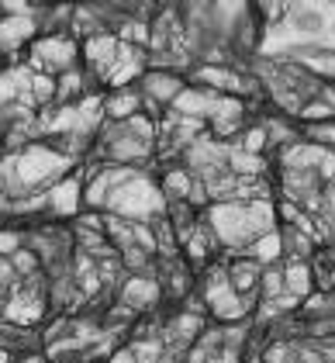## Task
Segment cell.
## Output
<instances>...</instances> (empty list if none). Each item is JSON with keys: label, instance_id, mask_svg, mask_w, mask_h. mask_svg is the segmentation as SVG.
I'll use <instances>...</instances> for the list:
<instances>
[{"label": "cell", "instance_id": "6da1fadb", "mask_svg": "<svg viewBox=\"0 0 335 363\" xmlns=\"http://www.w3.org/2000/svg\"><path fill=\"white\" fill-rule=\"evenodd\" d=\"M211 228L215 235L222 239L225 246L239 250V246H252L259 235L273 232L277 225V211L266 197H256L249 204H239V201H225V204H215L211 208Z\"/></svg>", "mask_w": 335, "mask_h": 363}, {"label": "cell", "instance_id": "7a4b0ae2", "mask_svg": "<svg viewBox=\"0 0 335 363\" xmlns=\"http://www.w3.org/2000/svg\"><path fill=\"white\" fill-rule=\"evenodd\" d=\"M73 167V156H66V152H59L52 145H42V142H35V145H25V149H18L0 173H7L11 177V184H21V187H45L49 180H56L62 177L66 169Z\"/></svg>", "mask_w": 335, "mask_h": 363}, {"label": "cell", "instance_id": "3957f363", "mask_svg": "<svg viewBox=\"0 0 335 363\" xmlns=\"http://www.w3.org/2000/svg\"><path fill=\"white\" fill-rule=\"evenodd\" d=\"M166 208V197L156 184H149L145 177H139L135 169L118 184L108 197V211L114 218H125V222H145V218H159Z\"/></svg>", "mask_w": 335, "mask_h": 363}, {"label": "cell", "instance_id": "277c9868", "mask_svg": "<svg viewBox=\"0 0 335 363\" xmlns=\"http://www.w3.org/2000/svg\"><path fill=\"white\" fill-rule=\"evenodd\" d=\"M204 298H208L211 315H215V318H222V322H235V318H242V315L249 311V301H246V298L232 287L228 274H215V277L208 280Z\"/></svg>", "mask_w": 335, "mask_h": 363}, {"label": "cell", "instance_id": "5b68a950", "mask_svg": "<svg viewBox=\"0 0 335 363\" xmlns=\"http://www.w3.org/2000/svg\"><path fill=\"white\" fill-rule=\"evenodd\" d=\"M73 59H76V42L73 38H56V35H49V38H38L35 42V52H31V62L45 73V77H52V73H66L69 66H73Z\"/></svg>", "mask_w": 335, "mask_h": 363}, {"label": "cell", "instance_id": "8992f818", "mask_svg": "<svg viewBox=\"0 0 335 363\" xmlns=\"http://www.w3.org/2000/svg\"><path fill=\"white\" fill-rule=\"evenodd\" d=\"M218 104H222V94H215V90H204V86H183L169 108H173L176 114H187V118L211 121V114L218 111Z\"/></svg>", "mask_w": 335, "mask_h": 363}, {"label": "cell", "instance_id": "52a82bcc", "mask_svg": "<svg viewBox=\"0 0 335 363\" xmlns=\"http://www.w3.org/2000/svg\"><path fill=\"white\" fill-rule=\"evenodd\" d=\"M194 86L215 90V94H222V97H239L242 90H249V84H246L239 73H232V69H225V66H197Z\"/></svg>", "mask_w": 335, "mask_h": 363}, {"label": "cell", "instance_id": "ba28073f", "mask_svg": "<svg viewBox=\"0 0 335 363\" xmlns=\"http://www.w3.org/2000/svg\"><path fill=\"white\" fill-rule=\"evenodd\" d=\"M35 31H38V21L31 18V14H4L0 18V49H18V45H25L35 38Z\"/></svg>", "mask_w": 335, "mask_h": 363}, {"label": "cell", "instance_id": "9c48e42d", "mask_svg": "<svg viewBox=\"0 0 335 363\" xmlns=\"http://www.w3.org/2000/svg\"><path fill=\"white\" fill-rule=\"evenodd\" d=\"M80 201H84V187H80V177H62L56 187L49 191V208L62 215V218H73L80 211Z\"/></svg>", "mask_w": 335, "mask_h": 363}, {"label": "cell", "instance_id": "30bf717a", "mask_svg": "<svg viewBox=\"0 0 335 363\" xmlns=\"http://www.w3.org/2000/svg\"><path fill=\"white\" fill-rule=\"evenodd\" d=\"M180 90H183V84L176 73H145L142 77V94L152 104H173Z\"/></svg>", "mask_w": 335, "mask_h": 363}, {"label": "cell", "instance_id": "8fae6325", "mask_svg": "<svg viewBox=\"0 0 335 363\" xmlns=\"http://www.w3.org/2000/svg\"><path fill=\"white\" fill-rule=\"evenodd\" d=\"M121 301L128 311H145L159 301V284L152 277H132L121 287Z\"/></svg>", "mask_w": 335, "mask_h": 363}, {"label": "cell", "instance_id": "7c38bea8", "mask_svg": "<svg viewBox=\"0 0 335 363\" xmlns=\"http://www.w3.org/2000/svg\"><path fill=\"white\" fill-rule=\"evenodd\" d=\"M118 52H121V38H114V35H90V38L84 42L86 62H93L101 73L118 59Z\"/></svg>", "mask_w": 335, "mask_h": 363}, {"label": "cell", "instance_id": "4fadbf2b", "mask_svg": "<svg viewBox=\"0 0 335 363\" xmlns=\"http://www.w3.org/2000/svg\"><path fill=\"white\" fill-rule=\"evenodd\" d=\"M139 108H142V94L139 90H114L111 97L104 101V114L108 118H114V121H128L132 114H139Z\"/></svg>", "mask_w": 335, "mask_h": 363}, {"label": "cell", "instance_id": "5bb4252c", "mask_svg": "<svg viewBox=\"0 0 335 363\" xmlns=\"http://www.w3.org/2000/svg\"><path fill=\"white\" fill-rule=\"evenodd\" d=\"M283 287H287V294L290 298H307L311 294V287H314V274H311V267H307L305 259H294L287 270H283Z\"/></svg>", "mask_w": 335, "mask_h": 363}, {"label": "cell", "instance_id": "9a60e30c", "mask_svg": "<svg viewBox=\"0 0 335 363\" xmlns=\"http://www.w3.org/2000/svg\"><path fill=\"white\" fill-rule=\"evenodd\" d=\"M259 277H263V267H259L256 259H239V263H232V274H228L232 287H235L242 298L259 287Z\"/></svg>", "mask_w": 335, "mask_h": 363}, {"label": "cell", "instance_id": "2e32d148", "mask_svg": "<svg viewBox=\"0 0 335 363\" xmlns=\"http://www.w3.org/2000/svg\"><path fill=\"white\" fill-rule=\"evenodd\" d=\"M38 315H42V301L35 294H28V291H18L14 301L7 305V318L11 322H35Z\"/></svg>", "mask_w": 335, "mask_h": 363}, {"label": "cell", "instance_id": "e0dca14e", "mask_svg": "<svg viewBox=\"0 0 335 363\" xmlns=\"http://www.w3.org/2000/svg\"><path fill=\"white\" fill-rule=\"evenodd\" d=\"M280 252H283V235L280 232H266L249 246V256L256 263H273V259H280Z\"/></svg>", "mask_w": 335, "mask_h": 363}, {"label": "cell", "instance_id": "ac0fdd59", "mask_svg": "<svg viewBox=\"0 0 335 363\" xmlns=\"http://www.w3.org/2000/svg\"><path fill=\"white\" fill-rule=\"evenodd\" d=\"M263 167H266V163H263V156H252V152H242V149L228 152V173H232V177H239V180L263 173Z\"/></svg>", "mask_w": 335, "mask_h": 363}, {"label": "cell", "instance_id": "d6986e66", "mask_svg": "<svg viewBox=\"0 0 335 363\" xmlns=\"http://www.w3.org/2000/svg\"><path fill=\"white\" fill-rule=\"evenodd\" d=\"M191 187H194V177H191L187 169H166V177H163V194L176 197V201H187Z\"/></svg>", "mask_w": 335, "mask_h": 363}, {"label": "cell", "instance_id": "ffe728a7", "mask_svg": "<svg viewBox=\"0 0 335 363\" xmlns=\"http://www.w3.org/2000/svg\"><path fill=\"white\" fill-rule=\"evenodd\" d=\"M132 353H135L139 363H166L169 360V350L159 342V339H142V342L132 346Z\"/></svg>", "mask_w": 335, "mask_h": 363}, {"label": "cell", "instance_id": "44dd1931", "mask_svg": "<svg viewBox=\"0 0 335 363\" xmlns=\"http://www.w3.org/2000/svg\"><path fill=\"white\" fill-rule=\"evenodd\" d=\"M290 11H294V18H287V21H290L297 31L318 35V31L325 28V21L318 18V7H290Z\"/></svg>", "mask_w": 335, "mask_h": 363}, {"label": "cell", "instance_id": "7402d4cb", "mask_svg": "<svg viewBox=\"0 0 335 363\" xmlns=\"http://www.w3.org/2000/svg\"><path fill=\"white\" fill-rule=\"evenodd\" d=\"M84 90V77L76 73V69H66V73H59V80H56V97H59V104H66L73 94H80Z\"/></svg>", "mask_w": 335, "mask_h": 363}, {"label": "cell", "instance_id": "603a6c76", "mask_svg": "<svg viewBox=\"0 0 335 363\" xmlns=\"http://www.w3.org/2000/svg\"><path fill=\"white\" fill-rule=\"evenodd\" d=\"M307 69H314L318 77H335V56L332 52H305L301 56Z\"/></svg>", "mask_w": 335, "mask_h": 363}, {"label": "cell", "instance_id": "cb8c5ba5", "mask_svg": "<svg viewBox=\"0 0 335 363\" xmlns=\"http://www.w3.org/2000/svg\"><path fill=\"white\" fill-rule=\"evenodd\" d=\"M56 97V80L45 73H31V101H52Z\"/></svg>", "mask_w": 335, "mask_h": 363}, {"label": "cell", "instance_id": "d4e9b609", "mask_svg": "<svg viewBox=\"0 0 335 363\" xmlns=\"http://www.w3.org/2000/svg\"><path fill=\"white\" fill-rule=\"evenodd\" d=\"M270 145V135H266V128H249L246 135H242V152H252V156H263V149Z\"/></svg>", "mask_w": 335, "mask_h": 363}, {"label": "cell", "instance_id": "484cf974", "mask_svg": "<svg viewBox=\"0 0 335 363\" xmlns=\"http://www.w3.org/2000/svg\"><path fill=\"white\" fill-rule=\"evenodd\" d=\"M11 267H14V274H31V270L38 267V259H35L28 250H18L11 256Z\"/></svg>", "mask_w": 335, "mask_h": 363}, {"label": "cell", "instance_id": "4316f807", "mask_svg": "<svg viewBox=\"0 0 335 363\" xmlns=\"http://www.w3.org/2000/svg\"><path fill=\"white\" fill-rule=\"evenodd\" d=\"M18 250H21L18 235H14V232H0V252H11V256H14Z\"/></svg>", "mask_w": 335, "mask_h": 363}, {"label": "cell", "instance_id": "83f0119b", "mask_svg": "<svg viewBox=\"0 0 335 363\" xmlns=\"http://www.w3.org/2000/svg\"><path fill=\"white\" fill-rule=\"evenodd\" d=\"M111 363H139V360H135V353H132V350H121V353H114L111 357Z\"/></svg>", "mask_w": 335, "mask_h": 363}, {"label": "cell", "instance_id": "f1b7e54d", "mask_svg": "<svg viewBox=\"0 0 335 363\" xmlns=\"http://www.w3.org/2000/svg\"><path fill=\"white\" fill-rule=\"evenodd\" d=\"M7 360H11V353H7V350L0 346V363H7Z\"/></svg>", "mask_w": 335, "mask_h": 363}, {"label": "cell", "instance_id": "f546056e", "mask_svg": "<svg viewBox=\"0 0 335 363\" xmlns=\"http://www.w3.org/2000/svg\"><path fill=\"white\" fill-rule=\"evenodd\" d=\"M208 363H235V360H232V357H228V360H225V357H218V360H208Z\"/></svg>", "mask_w": 335, "mask_h": 363}, {"label": "cell", "instance_id": "4dcf8cb0", "mask_svg": "<svg viewBox=\"0 0 335 363\" xmlns=\"http://www.w3.org/2000/svg\"><path fill=\"white\" fill-rule=\"evenodd\" d=\"M21 363H42V360H38V357H28V360H21Z\"/></svg>", "mask_w": 335, "mask_h": 363}, {"label": "cell", "instance_id": "1f68e13d", "mask_svg": "<svg viewBox=\"0 0 335 363\" xmlns=\"http://www.w3.org/2000/svg\"><path fill=\"white\" fill-rule=\"evenodd\" d=\"M332 38H335V21H332Z\"/></svg>", "mask_w": 335, "mask_h": 363}, {"label": "cell", "instance_id": "d6a6232c", "mask_svg": "<svg viewBox=\"0 0 335 363\" xmlns=\"http://www.w3.org/2000/svg\"><path fill=\"white\" fill-rule=\"evenodd\" d=\"M305 363H322V360H305Z\"/></svg>", "mask_w": 335, "mask_h": 363}, {"label": "cell", "instance_id": "836d02e7", "mask_svg": "<svg viewBox=\"0 0 335 363\" xmlns=\"http://www.w3.org/2000/svg\"><path fill=\"white\" fill-rule=\"evenodd\" d=\"M332 252H335V246H332Z\"/></svg>", "mask_w": 335, "mask_h": 363}]
</instances>
